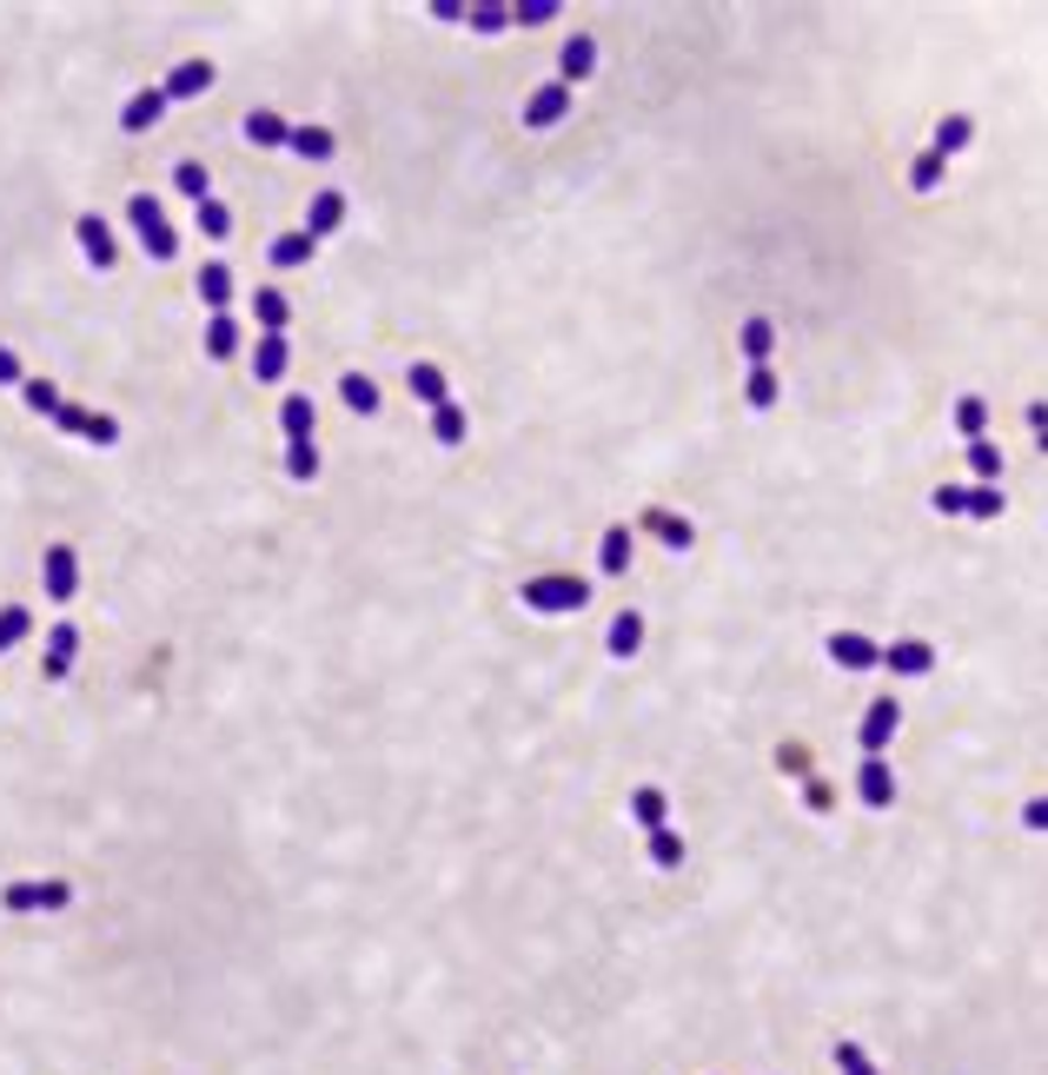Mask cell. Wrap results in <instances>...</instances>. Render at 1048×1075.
I'll return each instance as SVG.
<instances>
[{"instance_id":"cell-1","label":"cell","mask_w":1048,"mask_h":1075,"mask_svg":"<svg viewBox=\"0 0 1048 1075\" xmlns=\"http://www.w3.org/2000/svg\"><path fill=\"white\" fill-rule=\"evenodd\" d=\"M126 226L140 233V246H146V259H153V266L180 259V233L166 226V207H159L153 193H133V200H126Z\"/></svg>"},{"instance_id":"cell-2","label":"cell","mask_w":1048,"mask_h":1075,"mask_svg":"<svg viewBox=\"0 0 1048 1075\" xmlns=\"http://www.w3.org/2000/svg\"><path fill=\"white\" fill-rule=\"evenodd\" d=\"M524 605L545 611V618H565V611L591 605V585L584 578H524Z\"/></svg>"},{"instance_id":"cell-3","label":"cell","mask_w":1048,"mask_h":1075,"mask_svg":"<svg viewBox=\"0 0 1048 1075\" xmlns=\"http://www.w3.org/2000/svg\"><path fill=\"white\" fill-rule=\"evenodd\" d=\"M896 731H903V703H896V697H877V703H869V710H862V731H856V744H862V757H883Z\"/></svg>"},{"instance_id":"cell-4","label":"cell","mask_w":1048,"mask_h":1075,"mask_svg":"<svg viewBox=\"0 0 1048 1075\" xmlns=\"http://www.w3.org/2000/svg\"><path fill=\"white\" fill-rule=\"evenodd\" d=\"M67 904H74L67 883H8V889H0V910H14V917H27V910H67Z\"/></svg>"},{"instance_id":"cell-5","label":"cell","mask_w":1048,"mask_h":1075,"mask_svg":"<svg viewBox=\"0 0 1048 1075\" xmlns=\"http://www.w3.org/2000/svg\"><path fill=\"white\" fill-rule=\"evenodd\" d=\"M41 585H47L54 605H74V591H80V558H74V545H47V558H41Z\"/></svg>"},{"instance_id":"cell-6","label":"cell","mask_w":1048,"mask_h":1075,"mask_svg":"<svg viewBox=\"0 0 1048 1075\" xmlns=\"http://www.w3.org/2000/svg\"><path fill=\"white\" fill-rule=\"evenodd\" d=\"M856 797H862V810H890V804H896V771H890V757H862Z\"/></svg>"},{"instance_id":"cell-7","label":"cell","mask_w":1048,"mask_h":1075,"mask_svg":"<svg viewBox=\"0 0 1048 1075\" xmlns=\"http://www.w3.org/2000/svg\"><path fill=\"white\" fill-rule=\"evenodd\" d=\"M829 664H843V671H877L883 664V644H869L862 631H829Z\"/></svg>"},{"instance_id":"cell-8","label":"cell","mask_w":1048,"mask_h":1075,"mask_svg":"<svg viewBox=\"0 0 1048 1075\" xmlns=\"http://www.w3.org/2000/svg\"><path fill=\"white\" fill-rule=\"evenodd\" d=\"M74 233H80V253H87V266H93V273H113V259H120V253H113V233H107V220H100V213H80V220H74Z\"/></svg>"},{"instance_id":"cell-9","label":"cell","mask_w":1048,"mask_h":1075,"mask_svg":"<svg viewBox=\"0 0 1048 1075\" xmlns=\"http://www.w3.org/2000/svg\"><path fill=\"white\" fill-rule=\"evenodd\" d=\"M883 664H890L896 677H929V671H936V644H923V638H896V644H883Z\"/></svg>"},{"instance_id":"cell-10","label":"cell","mask_w":1048,"mask_h":1075,"mask_svg":"<svg viewBox=\"0 0 1048 1075\" xmlns=\"http://www.w3.org/2000/svg\"><path fill=\"white\" fill-rule=\"evenodd\" d=\"M565 113H571V87L565 80H545L532 100H524V126H558Z\"/></svg>"},{"instance_id":"cell-11","label":"cell","mask_w":1048,"mask_h":1075,"mask_svg":"<svg viewBox=\"0 0 1048 1075\" xmlns=\"http://www.w3.org/2000/svg\"><path fill=\"white\" fill-rule=\"evenodd\" d=\"M286 358H292L286 332H259V345H253V379H259V386H279V379H286Z\"/></svg>"},{"instance_id":"cell-12","label":"cell","mask_w":1048,"mask_h":1075,"mask_svg":"<svg viewBox=\"0 0 1048 1075\" xmlns=\"http://www.w3.org/2000/svg\"><path fill=\"white\" fill-rule=\"evenodd\" d=\"M166 107H172V100H166V87H140V93L126 100L120 126H126V133H146V126H159V120H166Z\"/></svg>"},{"instance_id":"cell-13","label":"cell","mask_w":1048,"mask_h":1075,"mask_svg":"<svg viewBox=\"0 0 1048 1075\" xmlns=\"http://www.w3.org/2000/svg\"><path fill=\"white\" fill-rule=\"evenodd\" d=\"M246 140H253L259 153H272V146H292V120H279L272 107H253V113H246Z\"/></svg>"},{"instance_id":"cell-14","label":"cell","mask_w":1048,"mask_h":1075,"mask_svg":"<svg viewBox=\"0 0 1048 1075\" xmlns=\"http://www.w3.org/2000/svg\"><path fill=\"white\" fill-rule=\"evenodd\" d=\"M604 651H611L617 664H631V657L644 651V618H637V611H617L611 631H604Z\"/></svg>"},{"instance_id":"cell-15","label":"cell","mask_w":1048,"mask_h":1075,"mask_svg":"<svg viewBox=\"0 0 1048 1075\" xmlns=\"http://www.w3.org/2000/svg\"><path fill=\"white\" fill-rule=\"evenodd\" d=\"M279 425H286V445H312V432H319L312 399H305V392H292V399L279 406Z\"/></svg>"},{"instance_id":"cell-16","label":"cell","mask_w":1048,"mask_h":1075,"mask_svg":"<svg viewBox=\"0 0 1048 1075\" xmlns=\"http://www.w3.org/2000/svg\"><path fill=\"white\" fill-rule=\"evenodd\" d=\"M207 87H213V67L207 60H180V67L166 74V100H200Z\"/></svg>"},{"instance_id":"cell-17","label":"cell","mask_w":1048,"mask_h":1075,"mask_svg":"<svg viewBox=\"0 0 1048 1075\" xmlns=\"http://www.w3.org/2000/svg\"><path fill=\"white\" fill-rule=\"evenodd\" d=\"M591 67H598V41H591V34H571V41H565V54H558V80L571 87V80H584Z\"/></svg>"},{"instance_id":"cell-18","label":"cell","mask_w":1048,"mask_h":1075,"mask_svg":"<svg viewBox=\"0 0 1048 1075\" xmlns=\"http://www.w3.org/2000/svg\"><path fill=\"white\" fill-rule=\"evenodd\" d=\"M338 226H345V193H332V187H325V193H312L305 233H312V240H325V233H338Z\"/></svg>"},{"instance_id":"cell-19","label":"cell","mask_w":1048,"mask_h":1075,"mask_svg":"<svg viewBox=\"0 0 1048 1075\" xmlns=\"http://www.w3.org/2000/svg\"><path fill=\"white\" fill-rule=\"evenodd\" d=\"M74 651H80V631H74V624H54V638H47V664H41L47 684H60V677L74 671Z\"/></svg>"},{"instance_id":"cell-20","label":"cell","mask_w":1048,"mask_h":1075,"mask_svg":"<svg viewBox=\"0 0 1048 1075\" xmlns=\"http://www.w3.org/2000/svg\"><path fill=\"white\" fill-rule=\"evenodd\" d=\"M312 246H319V240H312V233L299 226V233H279V240L266 246V259H272L279 273H292V266H305V259H312Z\"/></svg>"},{"instance_id":"cell-21","label":"cell","mask_w":1048,"mask_h":1075,"mask_svg":"<svg viewBox=\"0 0 1048 1075\" xmlns=\"http://www.w3.org/2000/svg\"><path fill=\"white\" fill-rule=\"evenodd\" d=\"M405 386H412V399H419V406H432V412H438V406H451V386H445V373H438V366H412V373H405Z\"/></svg>"},{"instance_id":"cell-22","label":"cell","mask_w":1048,"mask_h":1075,"mask_svg":"<svg viewBox=\"0 0 1048 1075\" xmlns=\"http://www.w3.org/2000/svg\"><path fill=\"white\" fill-rule=\"evenodd\" d=\"M664 817H670V804H664V790L657 784H644V790H631V823L650 836V830H664Z\"/></svg>"},{"instance_id":"cell-23","label":"cell","mask_w":1048,"mask_h":1075,"mask_svg":"<svg viewBox=\"0 0 1048 1075\" xmlns=\"http://www.w3.org/2000/svg\"><path fill=\"white\" fill-rule=\"evenodd\" d=\"M233 352H239V319L233 312H213L207 319V358L220 366V358H233Z\"/></svg>"},{"instance_id":"cell-24","label":"cell","mask_w":1048,"mask_h":1075,"mask_svg":"<svg viewBox=\"0 0 1048 1075\" xmlns=\"http://www.w3.org/2000/svg\"><path fill=\"white\" fill-rule=\"evenodd\" d=\"M253 319H259L266 332H286V319H292V299H286L279 286H259V292H253Z\"/></svg>"},{"instance_id":"cell-25","label":"cell","mask_w":1048,"mask_h":1075,"mask_svg":"<svg viewBox=\"0 0 1048 1075\" xmlns=\"http://www.w3.org/2000/svg\"><path fill=\"white\" fill-rule=\"evenodd\" d=\"M598 565H604V578H624V572H631V524H611V531H604Z\"/></svg>"},{"instance_id":"cell-26","label":"cell","mask_w":1048,"mask_h":1075,"mask_svg":"<svg viewBox=\"0 0 1048 1075\" xmlns=\"http://www.w3.org/2000/svg\"><path fill=\"white\" fill-rule=\"evenodd\" d=\"M770 352H777V325L763 312L744 319V358H750V366H770Z\"/></svg>"},{"instance_id":"cell-27","label":"cell","mask_w":1048,"mask_h":1075,"mask_svg":"<svg viewBox=\"0 0 1048 1075\" xmlns=\"http://www.w3.org/2000/svg\"><path fill=\"white\" fill-rule=\"evenodd\" d=\"M172 187H180V193L200 207V200H213V173H207L200 159H180V166H172Z\"/></svg>"},{"instance_id":"cell-28","label":"cell","mask_w":1048,"mask_h":1075,"mask_svg":"<svg viewBox=\"0 0 1048 1075\" xmlns=\"http://www.w3.org/2000/svg\"><path fill=\"white\" fill-rule=\"evenodd\" d=\"M969 140H975V120H969V113H949V120L936 126V153H943V159H956Z\"/></svg>"},{"instance_id":"cell-29","label":"cell","mask_w":1048,"mask_h":1075,"mask_svg":"<svg viewBox=\"0 0 1048 1075\" xmlns=\"http://www.w3.org/2000/svg\"><path fill=\"white\" fill-rule=\"evenodd\" d=\"M193 226H200L207 240H226V233H233V207L213 193V200H200V207H193Z\"/></svg>"},{"instance_id":"cell-30","label":"cell","mask_w":1048,"mask_h":1075,"mask_svg":"<svg viewBox=\"0 0 1048 1075\" xmlns=\"http://www.w3.org/2000/svg\"><path fill=\"white\" fill-rule=\"evenodd\" d=\"M200 299L213 306V312H226V299H233V266H200Z\"/></svg>"},{"instance_id":"cell-31","label":"cell","mask_w":1048,"mask_h":1075,"mask_svg":"<svg viewBox=\"0 0 1048 1075\" xmlns=\"http://www.w3.org/2000/svg\"><path fill=\"white\" fill-rule=\"evenodd\" d=\"M969 465H975V485H1002V445L995 439H975L969 445Z\"/></svg>"},{"instance_id":"cell-32","label":"cell","mask_w":1048,"mask_h":1075,"mask_svg":"<svg viewBox=\"0 0 1048 1075\" xmlns=\"http://www.w3.org/2000/svg\"><path fill=\"white\" fill-rule=\"evenodd\" d=\"M943 173H949V159L929 146V153H916V166H910V187H916V193H936V187H943Z\"/></svg>"},{"instance_id":"cell-33","label":"cell","mask_w":1048,"mask_h":1075,"mask_svg":"<svg viewBox=\"0 0 1048 1075\" xmlns=\"http://www.w3.org/2000/svg\"><path fill=\"white\" fill-rule=\"evenodd\" d=\"M338 392H345V406H353V412H366V419L379 412V386H372L366 373H345V379H338Z\"/></svg>"},{"instance_id":"cell-34","label":"cell","mask_w":1048,"mask_h":1075,"mask_svg":"<svg viewBox=\"0 0 1048 1075\" xmlns=\"http://www.w3.org/2000/svg\"><path fill=\"white\" fill-rule=\"evenodd\" d=\"M332 146H338V140H332L325 126H292V153H299V159H332Z\"/></svg>"},{"instance_id":"cell-35","label":"cell","mask_w":1048,"mask_h":1075,"mask_svg":"<svg viewBox=\"0 0 1048 1075\" xmlns=\"http://www.w3.org/2000/svg\"><path fill=\"white\" fill-rule=\"evenodd\" d=\"M956 432H962V439H969V445H975V439H982V432H989V406H982V399H975V392H969V399H956Z\"/></svg>"},{"instance_id":"cell-36","label":"cell","mask_w":1048,"mask_h":1075,"mask_svg":"<svg viewBox=\"0 0 1048 1075\" xmlns=\"http://www.w3.org/2000/svg\"><path fill=\"white\" fill-rule=\"evenodd\" d=\"M465 425H471L465 406H438V412H432V439H438V445H465Z\"/></svg>"},{"instance_id":"cell-37","label":"cell","mask_w":1048,"mask_h":1075,"mask_svg":"<svg viewBox=\"0 0 1048 1075\" xmlns=\"http://www.w3.org/2000/svg\"><path fill=\"white\" fill-rule=\"evenodd\" d=\"M744 399H750L757 412H770V406H777V373H770V366H750V379H744Z\"/></svg>"},{"instance_id":"cell-38","label":"cell","mask_w":1048,"mask_h":1075,"mask_svg":"<svg viewBox=\"0 0 1048 1075\" xmlns=\"http://www.w3.org/2000/svg\"><path fill=\"white\" fill-rule=\"evenodd\" d=\"M650 863H657V869H677V863H683V836H677L670 823L650 830Z\"/></svg>"},{"instance_id":"cell-39","label":"cell","mask_w":1048,"mask_h":1075,"mask_svg":"<svg viewBox=\"0 0 1048 1075\" xmlns=\"http://www.w3.org/2000/svg\"><path fill=\"white\" fill-rule=\"evenodd\" d=\"M644 531H657V538H670V552H690V524H677L670 511H644Z\"/></svg>"},{"instance_id":"cell-40","label":"cell","mask_w":1048,"mask_h":1075,"mask_svg":"<svg viewBox=\"0 0 1048 1075\" xmlns=\"http://www.w3.org/2000/svg\"><path fill=\"white\" fill-rule=\"evenodd\" d=\"M286 478L312 485V478H319V445H286Z\"/></svg>"},{"instance_id":"cell-41","label":"cell","mask_w":1048,"mask_h":1075,"mask_svg":"<svg viewBox=\"0 0 1048 1075\" xmlns=\"http://www.w3.org/2000/svg\"><path fill=\"white\" fill-rule=\"evenodd\" d=\"M27 631H34V618H27L21 605H8V611H0V651H14V644H27Z\"/></svg>"},{"instance_id":"cell-42","label":"cell","mask_w":1048,"mask_h":1075,"mask_svg":"<svg viewBox=\"0 0 1048 1075\" xmlns=\"http://www.w3.org/2000/svg\"><path fill=\"white\" fill-rule=\"evenodd\" d=\"M836 1068H843V1075H883L877 1062H869V1049H862V1042H836Z\"/></svg>"},{"instance_id":"cell-43","label":"cell","mask_w":1048,"mask_h":1075,"mask_svg":"<svg viewBox=\"0 0 1048 1075\" xmlns=\"http://www.w3.org/2000/svg\"><path fill=\"white\" fill-rule=\"evenodd\" d=\"M21 399H27V406H34V412H41V419H54V412H60V406H67V399H60V392H54V386H47V379H27V386H21Z\"/></svg>"},{"instance_id":"cell-44","label":"cell","mask_w":1048,"mask_h":1075,"mask_svg":"<svg viewBox=\"0 0 1048 1075\" xmlns=\"http://www.w3.org/2000/svg\"><path fill=\"white\" fill-rule=\"evenodd\" d=\"M969 518H1002V485H969Z\"/></svg>"},{"instance_id":"cell-45","label":"cell","mask_w":1048,"mask_h":1075,"mask_svg":"<svg viewBox=\"0 0 1048 1075\" xmlns=\"http://www.w3.org/2000/svg\"><path fill=\"white\" fill-rule=\"evenodd\" d=\"M511 21H517V27H545V21H558V0H517Z\"/></svg>"},{"instance_id":"cell-46","label":"cell","mask_w":1048,"mask_h":1075,"mask_svg":"<svg viewBox=\"0 0 1048 1075\" xmlns=\"http://www.w3.org/2000/svg\"><path fill=\"white\" fill-rule=\"evenodd\" d=\"M471 27H478V34H504V27H511V8H498V0H478V8H471Z\"/></svg>"},{"instance_id":"cell-47","label":"cell","mask_w":1048,"mask_h":1075,"mask_svg":"<svg viewBox=\"0 0 1048 1075\" xmlns=\"http://www.w3.org/2000/svg\"><path fill=\"white\" fill-rule=\"evenodd\" d=\"M929 505L943 518H969V485H943V491H929Z\"/></svg>"},{"instance_id":"cell-48","label":"cell","mask_w":1048,"mask_h":1075,"mask_svg":"<svg viewBox=\"0 0 1048 1075\" xmlns=\"http://www.w3.org/2000/svg\"><path fill=\"white\" fill-rule=\"evenodd\" d=\"M54 425H60V432H74V439H87L93 412H87V406H60V412H54Z\"/></svg>"},{"instance_id":"cell-49","label":"cell","mask_w":1048,"mask_h":1075,"mask_svg":"<svg viewBox=\"0 0 1048 1075\" xmlns=\"http://www.w3.org/2000/svg\"><path fill=\"white\" fill-rule=\"evenodd\" d=\"M120 439V425L107 419V412H93V425H87V445H113Z\"/></svg>"},{"instance_id":"cell-50","label":"cell","mask_w":1048,"mask_h":1075,"mask_svg":"<svg viewBox=\"0 0 1048 1075\" xmlns=\"http://www.w3.org/2000/svg\"><path fill=\"white\" fill-rule=\"evenodd\" d=\"M0 386H27V373H21V358L0 345Z\"/></svg>"},{"instance_id":"cell-51","label":"cell","mask_w":1048,"mask_h":1075,"mask_svg":"<svg viewBox=\"0 0 1048 1075\" xmlns=\"http://www.w3.org/2000/svg\"><path fill=\"white\" fill-rule=\"evenodd\" d=\"M1028 425H1035V445L1048 452V399H1035V406H1028Z\"/></svg>"},{"instance_id":"cell-52","label":"cell","mask_w":1048,"mask_h":1075,"mask_svg":"<svg viewBox=\"0 0 1048 1075\" xmlns=\"http://www.w3.org/2000/svg\"><path fill=\"white\" fill-rule=\"evenodd\" d=\"M777 764H783L790 777H810V764H803V751H796V744H783V751H777Z\"/></svg>"},{"instance_id":"cell-53","label":"cell","mask_w":1048,"mask_h":1075,"mask_svg":"<svg viewBox=\"0 0 1048 1075\" xmlns=\"http://www.w3.org/2000/svg\"><path fill=\"white\" fill-rule=\"evenodd\" d=\"M1022 823H1028V830H1048V797H1035V804L1022 810Z\"/></svg>"},{"instance_id":"cell-54","label":"cell","mask_w":1048,"mask_h":1075,"mask_svg":"<svg viewBox=\"0 0 1048 1075\" xmlns=\"http://www.w3.org/2000/svg\"><path fill=\"white\" fill-rule=\"evenodd\" d=\"M425 14H438V21H465L471 8H458V0H432V8H425Z\"/></svg>"}]
</instances>
